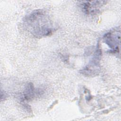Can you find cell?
Returning a JSON list of instances; mask_svg holds the SVG:
<instances>
[{
	"label": "cell",
	"mask_w": 121,
	"mask_h": 121,
	"mask_svg": "<svg viewBox=\"0 0 121 121\" xmlns=\"http://www.w3.org/2000/svg\"><path fill=\"white\" fill-rule=\"evenodd\" d=\"M23 25L26 30L36 38L49 36L55 30L51 18L41 9L34 10L26 15L24 19Z\"/></svg>",
	"instance_id": "obj_1"
},
{
	"label": "cell",
	"mask_w": 121,
	"mask_h": 121,
	"mask_svg": "<svg viewBox=\"0 0 121 121\" xmlns=\"http://www.w3.org/2000/svg\"><path fill=\"white\" fill-rule=\"evenodd\" d=\"M103 41L110 48V52L118 53L120 45V29H114L107 33L103 36Z\"/></svg>",
	"instance_id": "obj_2"
},
{
	"label": "cell",
	"mask_w": 121,
	"mask_h": 121,
	"mask_svg": "<svg viewBox=\"0 0 121 121\" xmlns=\"http://www.w3.org/2000/svg\"><path fill=\"white\" fill-rule=\"evenodd\" d=\"M100 51L99 48L96 50L95 55H94L90 62L81 71L83 74L87 76H94L99 72V57Z\"/></svg>",
	"instance_id": "obj_3"
},
{
	"label": "cell",
	"mask_w": 121,
	"mask_h": 121,
	"mask_svg": "<svg viewBox=\"0 0 121 121\" xmlns=\"http://www.w3.org/2000/svg\"><path fill=\"white\" fill-rule=\"evenodd\" d=\"M105 1H80V6L83 11L86 14L97 13L106 3Z\"/></svg>",
	"instance_id": "obj_4"
}]
</instances>
